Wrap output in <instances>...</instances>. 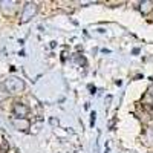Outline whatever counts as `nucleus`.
Masks as SVG:
<instances>
[{
  "instance_id": "1",
  "label": "nucleus",
  "mask_w": 153,
  "mask_h": 153,
  "mask_svg": "<svg viewBox=\"0 0 153 153\" xmlns=\"http://www.w3.org/2000/svg\"><path fill=\"white\" fill-rule=\"evenodd\" d=\"M3 87L6 89L8 94L17 95V94H20V92L25 91V81L22 78H19V76H9V78L5 80Z\"/></svg>"
},
{
  "instance_id": "2",
  "label": "nucleus",
  "mask_w": 153,
  "mask_h": 153,
  "mask_svg": "<svg viewBox=\"0 0 153 153\" xmlns=\"http://www.w3.org/2000/svg\"><path fill=\"white\" fill-rule=\"evenodd\" d=\"M37 12H38V6H37V3H34V2L25 3V6H23V9H22L20 23H26V22H29L31 19L35 17Z\"/></svg>"
},
{
  "instance_id": "3",
  "label": "nucleus",
  "mask_w": 153,
  "mask_h": 153,
  "mask_svg": "<svg viewBox=\"0 0 153 153\" xmlns=\"http://www.w3.org/2000/svg\"><path fill=\"white\" fill-rule=\"evenodd\" d=\"M12 113H14L17 118H26L28 113H29V107L26 104L17 101V103H14V106H12Z\"/></svg>"
},
{
  "instance_id": "4",
  "label": "nucleus",
  "mask_w": 153,
  "mask_h": 153,
  "mask_svg": "<svg viewBox=\"0 0 153 153\" xmlns=\"http://www.w3.org/2000/svg\"><path fill=\"white\" fill-rule=\"evenodd\" d=\"M16 6H17V2H12V0H3L0 2V9L3 11V14H12L16 11Z\"/></svg>"
},
{
  "instance_id": "5",
  "label": "nucleus",
  "mask_w": 153,
  "mask_h": 153,
  "mask_svg": "<svg viewBox=\"0 0 153 153\" xmlns=\"http://www.w3.org/2000/svg\"><path fill=\"white\" fill-rule=\"evenodd\" d=\"M12 124H14L17 130H22V132H26L31 127V124L26 118H16V120H12Z\"/></svg>"
},
{
  "instance_id": "6",
  "label": "nucleus",
  "mask_w": 153,
  "mask_h": 153,
  "mask_svg": "<svg viewBox=\"0 0 153 153\" xmlns=\"http://www.w3.org/2000/svg\"><path fill=\"white\" fill-rule=\"evenodd\" d=\"M139 9H141V12L146 16L149 14V12L153 11V2H150V0H146V2H141V5H139Z\"/></svg>"
},
{
  "instance_id": "7",
  "label": "nucleus",
  "mask_w": 153,
  "mask_h": 153,
  "mask_svg": "<svg viewBox=\"0 0 153 153\" xmlns=\"http://www.w3.org/2000/svg\"><path fill=\"white\" fill-rule=\"evenodd\" d=\"M146 136H147V141H149L150 144H153V127H149V129H147Z\"/></svg>"
},
{
  "instance_id": "8",
  "label": "nucleus",
  "mask_w": 153,
  "mask_h": 153,
  "mask_svg": "<svg viewBox=\"0 0 153 153\" xmlns=\"http://www.w3.org/2000/svg\"><path fill=\"white\" fill-rule=\"evenodd\" d=\"M149 95H150V97H152V98H153V86H152V87H150V91H149Z\"/></svg>"
}]
</instances>
